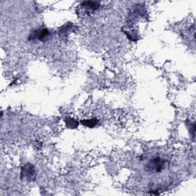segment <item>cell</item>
Returning a JSON list of instances; mask_svg holds the SVG:
<instances>
[{
	"label": "cell",
	"mask_w": 196,
	"mask_h": 196,
	"mask_svg": "<svg viewBox=\"0 0 196 196\" xmlns=\"http://www.w3.org/2000/svg\"><path fill=\"white\" fill-rule=\"evenodd\" d=\"M165 161L160 157L151 159L146 165V170L149 173H160L165 169Z\"/></svg>",
	"instance_id": "obj_1"
},
{
	"label": "cell",
	"mask_w": 196,
	"mask_h": 196,
	"mask_svg": "<svg viewBox=\"0 0 196 196\" xmlns=\"http://www.w3.org/2000/svg\"><path fill=\"white\" fill-rule=\"evenodd\" d=\"M49 35V31L47 29H41V30H37V31H34L33 34L31 35V39L34 38V39H38L39 40H44L47 39L48 36Z\"/></svg>",
	"instance_id": "obj_2"
},
{
	"label": "cell",
	"mask_w": 196,
	"mask_h": 196,
	"mask_svg": "<svg viewBox=\"0 0 196 196\" xmlns=\"http://www.w3.org/2000/svg\"><path fill=\"white\" fill-rule=\"evenodd\" d=\"M22 173L25 174V176L26 177V178H31V177L34 176L35 172L34 169L31 166H26L25 168V171H22Z\"/></svg>",
	"instance_id": "obj_4"
},
{
	"label": "cell",
	"mask_w": 196,
	"mask_h": 196,
	"mask_svg": "<svg viewBox=\"0 0 196 196\" xmlns=\"http://www.w3.org/2000/svg\"><path fill=\"white\" fill-rule=\"evenodd\" d=\"M99 6H100V4H99V2H85L83 3V6L85 9H89L90 11H94L98 9Z\"/></svg>",
	"instance_id": "obj_3"
},
{
	"label": "cell",
	"mask_w": 196,
	"mask_h": 196,
	"mask_svg": "<svg viewBox=\"0 0 196 196\" xmlns=\"http://www.w3.org/2000/svg\"><path fill=\"white\" fill-rule=\"evenodd\" d=\"M82 123L84 125L87 126V127H94L97 123V120L95 119H90V120H86V121H82Z\"/></svg>",
	"instance_id": "obj_5"
}]
</instances>
